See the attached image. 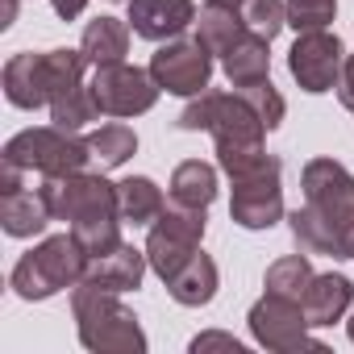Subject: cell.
<instances>
[{
  "label": "cell",
  "mask_w": 354,
  "mask_h": 354,
  "mask_svg": "<svg viewBox=\"0 0 354 354\" xmlns=\"http://www.w3.org/2000/svg\"><path fill=\"white\" fill-rule=\"evenodd\" d=\"M304 205L288 213V230L304 254L346 259L354 242V175L337 158H308L300 171Z\"/></svg>",
  "instance_id": "6da1fadb"
},
{
  "label": "cell",
  "mask_w": 354,
  "mask_h": 354,
  "mask_svg": "<svg viewBox=\"0 0 354 354\" xmlns=\"http://www.w3.org/2000/svg\"><path fill=\"white\" fill-rule=\"evenodd\" d=\"M221 171L230 175L234 196H230V217L242 230H271L283 221V184H279V158L263 150H242V154H221Z\"/></svg>",
  "instance_id": "7a4b0ae2"
},
{
  "label": "cell",
  "mask_w": 354,
  "mask_h": 354,
  "mask_svg": "<svg viewBox=\"0 0 354 354\" xmlns=\"http://www.w3.org/2000/svg\"><path fill=\"white\" fill-rule=\"evenodd\" d=\"M71 317L84 350L92 354H146V333L138 317L121 304V292H104L96 283L71 288Z\"/></svg>",
  "instance_id": "3957f363"
},
{
  "label": "cell",
  "mask_w": 354,
  "mask_h": 354,
  "mask_svg": "<svg viewBox=\"0 0 354 354\" xmlns=\"http://www.w3.org/2000/svg\"><path fill=\"white\" fill-rule=\"evenodd\" d=\"M84 271H88V250L75 242V234H55L46 242H38L30 254L17 259L13 275H9V288L21 296V300H50L67 288H80L84 283Z\"/></svg>",
  "instance_id": "277c9868"
},
{
  "label": "cell",
  "mask_w": 354,
  "mask_h": 354,
  "mask_svg": "<svg viewBox=\"0 0 354 354\" xmlns=\"http://www.w3.org/2000/svg\"><path fill=\"white\" fill-rule=\"evenodd\" d=\"M180 129L196 133L209 129L217 142V158L221 154H242V150H263L267 125L263 117L238 96V92H201L188 100V109L180 113Z\"/></svg>",
  "instance_id": "5b68a950"
},
{
  "label": "cell",
  "mask_w": 354,
  "mask_h": 354,
  "mask_svg": "<svg viewBox=\"0 0 354 354\" xmlns=\"http://www.w3.org/2000/svg\"><path fill=\"white\" fill-rule=\"evenodd\" d=\"M5 162L21 167L26 175H71L92 162V150H88V138H75V129L38 125L5 142Z\"/></svg>",
  "instance_id": "8992f818"
},
{
  "label": "cell",
  "mask_w": 354,
  "mask_h": 354,
  "mask_svg": "<svg viewBox=\"0 0 354 354\" xmlns=\"http://www.w3.org/2000/svg\"><path fill=\"white\" fill-rule=\"evenodd\" d=\"M205 225H209L205 209H192V205H180V201L162 205V213L150 221V234H146V263H150V271H154L162 283L201 250Z\"/></svg>",
  "instance_id": "52a82bcc"
},
{
  "label": "cell",
  "mask_w": 354,
  "mask_h": 354,
  "mask_svg": "<svg viewBox=\"0 0 354 354\" xmlns=\"http://www.w3.org/2000/svg\"><path fill=\"white\" fill-rule=\"evenodd\" d=\"M42 196L55 213V221H84V217H104L121 213L117 205V184H109L100 171H71V175H42Z\"/></svg>",
  "instance_id": "ba28073f"
},
{
  "label": "cell",
  "mask_w": 354,
  "mask_h": 354,
  "mask_svg": "<svg viewBox=\"0 0 354 354\" xmlns=\"http://www.w3.org/2000/svg\"><path fill=\"white\" fill-rule=\"evenodd\" d=\"M250 337L263 346V350H275V354H292V350H317L325 354V346L317 337H308V317H304V304L300 300H288V296H275V292H263L254 304H250Z\"/></svg>",
  "instance_id": "9c48e42d"
},
{
  "label": "cell",
  "mask_w": 354,
  "mask_h": 354,
  "mask_svg": "<svg viewBox=\"0 0 354 354\" xmlns=\"http://www.w3.org/2000/svg\"><path fill=\"white\" fill-rule=\"evenodd\" d=\"M150 75L171 96H201L213 80V50L201 38H171L150 55Z\"/></svg>",
  "instance_id": "30bf717a"
},
{
  "label": "cell",
  "mask_w": 354,
  "mask_h": 354,
  "mask_svg": "<svg viewBox=\"0 0 354 354\" xmlns=\"http://www.w3.org/2000/svg\"><path fill=\"white\" fill-rule=\"evenodd\" d=\"M92 96L100 104L104 117H142L154 109L158 100V84L150 75V67H129V63H113V67H96L92 71Z\"/></svg>",
  "instance_id": "8fae6325"
},
{
  "label": "cell",
  "mask_w": 354,
  "mask_h": 354,
  "mask_svg": "<svg viewBox=\"0 0 354 354\" xmlns=\"http://www.w3.org/2000/svg\"><path fill=\"white\" fill-rule=\"evenodd\" d=\"M342 67H346V50H342L337 34H329V30L296 34L292 50H288V71H292V80H296L304 92H313V96L337 92Z\"/></svg>",
  "instance_id": "7c38bea8"
},
{
  "label": "cell",
  "mask_w": 354,
  "mask_h": 354,
  "mask_svg": "<svg viewBox=\"0 0 354 354\" xmlns=\"http://www.w3.org/2000/svg\"><path fill=\"white\" fill-rule=\"evenodd\" d=\"M55 221L42 188H26V171L5 162L0 171V230L9 238H34Z\"/></svg>",
  "instance_id": "4fadbf2b"
},
{
  "label": "cell",
  "mask_w": 354,
  "mask_h": 354,
  "mask_svg": "<svg viewBox=\"0 0 354 354\" xmlns=\"http://www.w3.org/2000/svg\"><path fill=\"white\" fill-rule=\"evenodd\" d=\"M196 5L192 0H129V30L146 42H171L188 26H196Z\"/></svg>",
  "instance_id": "5bb4252c"
},
{
  "label": "cell",
  "mask_w": 354,
  "mask_h": 354,
  "mask_svg": "<svg viewBox=\"0 0 354 354\" xmlns=\"http://www.w3.org/2000/svg\"><path fill=\"white\" fill-rule=\"evenodd\" d=\"M146 246H129V242H117L100 254H88V271H84V283H96L104 292H138L142 288V275H146Z\"/></svg>",
  "instance_id": "9a60e30c"
},
{
  "label": "cell",
  "mask_w": 354,
  "mask_h": 354,
  "mask_svg": "<svg viewBox=\"0 0 354 354\" xmlns=\"http://www.w3.org/2000/svg\"><path fill=\"white\" fill-rule=\"evenodd\" d=\"M5 96L13 109H46L50 104V80H46V55H13L5 63Z\"/></svg>",
  "instance_id": "2e32d148"
},
{
  "label": "cell",
  "mask_w": 354,
  "mask_h": 354,
  "mask_svg": "<svg viewBox=\"0 0 354 354\" xmlns=\"http://www.w3.org/2000/svg\"><path fill=\"white\" fill-rule=\"evenodd\" d=\"M300 304H304L308 325H317V329L337 325L350 313V304H354V283H350V275H337V271L313 275V283H308V292H304Z\"/></svg>",
  "instance_id": "e0dca14e"
},
{
  "label": "cell",
  "mask_w": 354,
  "mask_h": 354,
  "mask_svg": "<svg viewBox=\"0 0 354 354\" xmlns=\"http://www.w3.org/2000/svg\"><path fill=\"white\" fill-rule=\"evenodd\" d=\"M217 288H221V271H217V263H213L205 250H196L180 271L167 279L171 300L184 304V308H205V304H213Z\"/></svg>",
  "instance_id": "ac0fdd59"
},
{
  "label": "cell",
  "mask_w": 354,
  "mask_h": 354,
  "mask_svg": "<svg viewBox=\"0 0 354 354\" xmlns=\"http://www.w3.org/2000/svg\"><path fill=\"white\" fill-rule=\"evenodd\" d=\"M221 71L234 88H246V84H263L271 80V42L259 38V34H242L225 55H221Z\"/></svg>",
  "instance_id": "d6986e66"
},
{
  "label": "cell",
  "mask_w": 354,
  "mask_h": 354,
  "mask_svg": "<svg viewBox=\"0 0 354 354\" xmlns=\"http://www.w3.org/2000/svg\"><path fill=\"white\" fill-rule=\"evenodd\" d=\"M129 34H133V30H129V21H121V17H96V21H88V26H84V42H80L88 67L96 71V67L125 63V55H129Z\"/></svg>",
  "instance_id": "ffe728a7"
},
{
  "label": "cell",
  "mask_w": 354,
  "mask_h": 354,
  "mask_svg": "<svg viewBox=\"0 0 354 354\" xmlns=\"http://www.w3.org/2000/svg\"><path fill=\"white\" fill-rule=\"evenodd\" d=\"M246 34V21H242V9L230 5V0H205L201 13H196V38L221 59L238 38Z\"/></svg>",
  "instance_id": "44dd1931"
},
{
  "label": "cell",
  "mask_w": 354,
  "mask_h": 354,
  "mask_svg": "<svg viewBox=\"0 0 354 354\" xmlns=\"http://www.w3.org/2000/svg\"><path fill=\"white\" fill-rule=\"evenodd\" d=\"M171 201L192 205V209H209L217 201V167L201 162V158L180 162L171 171Z\"/></svg>",
  "instance_id": "7402d4cb"
},
{
  "label": "cell",
  "mask_w": 354,
  "mask_h": 354,
  "mask_svg": "<svg viewBox=\"0 0 354 354\" xmlns=\"http://www.w3.org/2000/svg\"><path fill=\"white\" fill-rule=\"evenodd\" d=\"M117 205H121V221H129V225H150V221L162 213L167 196H162V188L150 180V175H129V180L117 184Z\"/></svg>",
  "instance_id": "603a6c76"
},
{
  "label": "cell",
  "mask_w": 354,
  "mask_h": 354,
  "mask_svg": "<svg viewBox=\"0 0 354 354\" xmlns=\"http://www.w3.org/2000/svg\"><path fill=\"white\" fill-rule=\"evenodd\" d=\"M88 150H92V162H100V171H113L138 154V133L125 121H109L96 133H88Z\"/></svg>",
  "instance_id": "cb8c5ba5"
},
{
  "label": "cell",
  "mask_w": 354,
  "mask_h": 354,
  "mask_svg": "<svg viewBox=\"0 0 354 354\" xmlns=\"http://www.w3.org/2000/svg\"><path fill=\"white\" fill-rule=\"evenodd\" d=\"M313 275H317V271H313L308 254L300 250V254H283V259H275V263L267 267V275H263V288L275 292V296H288V300H304Z\"/></svg>",
  "instance_id": "d4e9b609"
},
{
  "label": "cell",
  "mask_w": 354,
  "mask_h": 354,
  "mask_svg": "<svg viewBox=\"0 0 354 354\" xmlns=\"http://www.w3.org/2000/svg\"><path fill=\"white\" fill-rule=\"evenodd\" d=\"M96 117H100V104H96V96H92L88 84H80V88H71L67 96L50 100V121H55L59 129H84V125L96 121Z\"/></svg>",
  "instance_id": "484cf974"
},
{
  "label": "cell",
  "mask_w": 354,
  "mask_h": 354,
  "mask_svg": "<svg viewBox=\"0 0 354 354\" xmlns=\"http://www.w3.org/2000/svg\"><path fill=\"white\" fill-rule=\"evenodd\" d=\"M75 234V242L88 250V254H100L109 246L121 242V213H104V217H84L75 225H67Z\"/></svg>",
  "instance_id": "4316f807"
},
{
  "label": "cell",
  "mask_w": 354,
  "mask_h": 354,
  "mask_svg": "<svg viewBox=\"0 0 354 354\" xmlns=\"http://www.w3.org/2000/svg\"><path fill=\"white\" fill-rule=\"evenodd\" d=\"M242 21H246V30L250 34H259V38H279V30L288 26V5L283 0H242Z\"/></svg>",
  "instance_id": "83f0119b"
},
{
  "label": "cell",
  "mask_w": 354,
  "mask_h": 354,
  "mask_svg": "<svg viewBox=\"0 0 354 354\" xmlns=\"http://www.w3.org/2000/svg\"><path fill=\"white\" fill-rule=\"evenodd\" d=\"M283 5H288V26L296 34L325 30L337 17V0H283Z\"/></svg>",
  "instance_id": "f1b7e54d"
},
{
  "label": "cell",
  "mask_w": 354,
  "mask_h": 354,
  "mask_svg": "<svg viewBox=\"0 0 354 354\" xmlns=\"http://www.w3.org/2000/svg\"><path fill=\"white\" fill-rule=\"evenodd\" d=\"M259 117H263V125L267 129H279V121H283V113H288V104H283V96L275 92V84L271 80H263V84H246V88H234Z\"/></svg>",
  "instance_id": "f546056e"
},
{
  "label": "cell",
  "mask_w": 354,
  "mask_h": 354,
  "mask_svg": "<svg viewBox=\"0 0 354 354\" xmlns=\"http://www.w3.org/2000/svg\"><path fill=\"white\" fill-rule=\"evenodd\" d=\"M205 350H230V354H242V342L234 333H221V329H209L201 337H192V354H205Z\"/></svg>",
  "instance_id": "4dcf8cb0"
},
{
  "label": "cell",
  "mask_w": 354,
  "mask_h": 354,
  "mask_svg": "<svg viewBox=\"0 0 354 354\" xmlns=\"http://www.w3.org/2000/svg\"><path fill=\"white\" fill-rule=\"evenodd\" d=\"M337 100H342V109H350V113H354V55H346L342 80H337Z\"/></svg>",
  "instance_id": "1f68e13d"
},
{
  "label": "cell",
  "mask_w": 354,
  "mask_h": 354,
  "mask_svg": "<svg viewBox=\"0 0 354 354\" xmlns=\"http://www.w3.org/2000/svg\"><path fill=\"white\" fill-rule=\"evenodd\" d=\"M50 9H55L59 21H75V17L88 9V0H50Z\"/></svg>",
  "instance_id": "d6a6232c"
},
{
  "label": "cell",
  "mask_w": 354,
  "mask_h": 354,
  "mask_svg": "<svg viewBox=\"0 0 354 354\" xmlns=\"http://www.w3.org/2000/svg\"><path fill=\"white\" fill-rule=\"evenodd\" d=\"M17 5H21V0H5V9H0V30H9L17 21Z\"/></svg>",
  "instance_id": "836d02e7"
},
{
  "label": "cell",
  "mask_w": 354,
  "mask_h": 354,
  "mask_svg": "<svg viewBox=\"0 0 354 354\" xmlns=\"http://www.w3.org/2000/svg\"><path fill=\"white\" fill-rule=\"evenodd\" d=\"M346 333H350V342H354V313H350V321H346Z\"/></svg>",
  "instance_id": "e575fe53"
},
{
  "label": "cell",
  "mask_w": 354,
  "mask_h": 354,
  "mask_svg": "<svg viewBox=\"0 0 354 354\" xmlns=\"http://www.w3.org/2000/svg\"><path fill=\"white\" fill-rule=\"evenodd\" d=\"M230 5H242V0H230Z\"/></svg>",
  "instance_id": "d590c367"
}]
</instances>
